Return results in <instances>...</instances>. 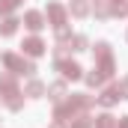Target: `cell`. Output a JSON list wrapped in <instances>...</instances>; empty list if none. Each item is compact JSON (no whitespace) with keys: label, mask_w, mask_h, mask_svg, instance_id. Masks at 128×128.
Masks as SVG:
<instances>
[{"label":"cell","mask_w":128,"mask_h":128,"mask_svg":"<svg viewBox=\"0 0 128 128\" xmlns=\"http://www.w3.org/2000/svg\"><path fill=\"white\" fill-rule=\"evenodd\" d=\"M48 92H51V101H57V104H60V101L66 98V86H63V84H51V86H48Z\"/></svg>","instance_id":"obj_8"},{"label":"cell","mask_w":128,"mask_h":128,"mask_svg":"<svg viewBox=\"0 0 128 128\" xmlns=\"http://www.w3.org/2000/svg\"><path fill=\"white\" fill-rule=\"evenodd\" d=\"M125 86H128V84H125Z\"/></svg>","instance_id":"obj_19"},{"label":"cell","mask_w":128,"mask_h":128,"mask_svg":"<svg viewBox=\"0 0 128 128\" xmlns=\"http://www.w3.org/2000/svg\"><path fill=\"white\" fill-rule=\"evenodd\" d=\"M24 24H27L30 30H42V27H45V18H42V12H27V15H24Z\"/></svg>","instance_id":"obj_7"},{"label":"cell","mask_w":128,"mask_h":128,"mask_svg":"<svg viewBox=\"0 0 128 128\" xmlns=\"http://www.w3.org/2000/svg\"><path fill=\"white\" fill-rule=\"evenodd\" d=\"M15 30H18V21H15V18H6V21L0 24V36H12Z\"/></svg>","instance_id":"obj_10"},{"label":"cell","mask_w":128,"mask_h":128,"mask_svg":"<svg viewBox=\"0 0 128 128\" xmlns=\"http://www.w3.org/2000/svg\"><path fill=\"white\" fill-rule=\"evenodd\" d=\"M125 98H128V86L125 84H113V86H107V90L98 96V104L107 107V104H116V101H125Z\"/></svg>","instance_id":"obj_2"},{"label":"cell","mask_w":128,"mask_h":128,"mask_svg":"<svg viewBox=\"0 0 128 128\" xmlns=\"http://www.w3.org/2000/svg\"><path fill=\"white\" fill-rule=\"evenodd\" d=\"M96 125V119H90V116H74V122L68 128H92Z\"/></svg>","instance_id":"obj_12"},{"label":"cell","mask_w":128,"mask_h":128,"mask_svg":"<svg viewBox=\"0 0 128 128\" xmlns=\"http://www.w3.org/2000/svg\"><path fill=\"white\" fill-rule=\"evenodd\" d=\"M119 128H128V116H122V119H119Z\"/></svg>","instance_id":"obj_17"},{"label":"cell","mask_w":128,"mask_h":128,"mask_svg":"<svg viewBox=\"0 0 128 128\" xmlns=\"http://www.w3.org/2000/svg\"><path fill=\"white\" fill-rule=\"evenodd\" d=\"M68 48H72V51H86V36H74Z\"/></svg>","instance_id":"obj_15"},{"label":"cell","mask_w":128,"mask_h":128,"mask_svg":"<svg viewBox=\"0 0 128 128\" xmlns=\"http://www.w3.org/2000/svg\"><path fill=\"white\" fill-rule=\"evenodd\" d=\"M90 12V6H86V0H74L72 3V15H78V18H84Z\"/></svg>","instance_id":"obj_11"},{"label":"cell","mask_w":128,"mask_h":128,"mask_svg":"<svg viewBox=\"0 0 128 128\" xmlns=\"http://www.w3.org/2000/svg\"><path fill=\"white\" fill-rule=\"evenodd\" d=\"M0 92H3L6 101H9V98H15V96H21V92H18V84H15V78H12L9 72H3V74H0Z\"/></svg>","instance_id":"obj_3"},{"label":"cell","mask_w":128,"mask_h":128,"mask_svg":"<svg viewBox=\"0 0 128 128\" xmlns=\"http://www.w3.org/2000/svg\"><path fill=\"white\" fill-rule=\"evenodd\" d=\"M57 68L63 72V78H68V80H78L80 78V66L72 63V60H57Z\"/></svg>","instance_id":"obj_6"},{"label":"cell","mask_w":128,"mask_h":128,"mask_svg":"<svg viewBox=\"0 0 128 128\" xmlns=\"http://www.w3.org/2000/svg\"><path fill=\"white\" fill-rule=\"evenodd\" d=\"M86 84H90V86H101V84H104V74H101V72H92V74H86Z\"/></svg>","instance_id":"obj_16"},{"label":"cell","mask_w":128,"mask_h":128,"mask_svg":"<svg viewBox=\"0 0 128 128\" xmlns=\"http://www.w3.org/2000/svg\"><path fill=\"white\" fill-rule=\"evenodd\" d=\"M42 92H45V84L42 80H30L27 84V96L30 98H42Z\"/></svg>","instance_id":"obj_9"},{"label":"cell","mask_w":128,"mask_h":128,"mask_svg":"<svg viewBox=\"0 0 128 128\" xmlns=\"http://www.w3.org/2000/svg\"><path fill=\"white\" fill-rule=\"evenodd\" d=\"M48 21L60 30V27H66V9L60 6V3H48Z\"/></svg>","instance_id":"obj_4"},{"label":"cell","mask_w":128,"mask_h":128,"mask_svg":"<svg viewBox=\"0 0 128 128\" xmlns=\"http://www.w3.org/2000/svg\"><path fill=\"white\" fill-rule=\"evenodd\" d=\"M3 66H6L9 72H15V74H36V66L27 63V60L18 57V54H3Z\"/></svg>","instance_id":"obj_1"},{"label":"cell","mask_w":128,"mask_h":128,"mask_svg":"<svg viewBox=\"0 0 128 128\" xmlns=\"http://www.w3.org/2000/svg\"><path fill=\"white\" fill-rule=\"evenodd\" d=\"M21 0H0V15H9L12 9H18Z\"/></svg>","instance_id":"obj_13"},{"label":"cell","mask_w":128,"mask_h":128,"mask_svg":"<svg viewBox=\"0 0 128 128\" xmlns=\"http://www.w3.org/2000/svg\"><path fill=\"white\" fill-rule=\"evenodd\" d=\"M113 3H122V0H113Z\"/></svg>","instance_id":"obj_18"},{"label":"cell","mask_w":128,"mask_h":128,"mask_svg":"<svg viewBox=\"0 0 128 128\" xmlns=\"http://www.w3.org/2000/svg\"><path fill=\"white\" fill-rule=\"evenodd\" d=\"M96 128H116V119L104 113V116H98V119H96Z\"/></svg>","instance_id":"obj_14"},{"label":"cell","mask_w":128,"mask_h":128,"mask_svg":"<svg viewBox=\"0 0 128 128\" xmlns=\"http://www.w3.org/2000/svg\"><path fill=\"white\" fill-rule=\"evenodd\" d=\"M24 54H30V57H42L45 54V42L39 39V36H30V39H24Z\"/></svg>","instance_id":"obj_5"}]
</instances>
